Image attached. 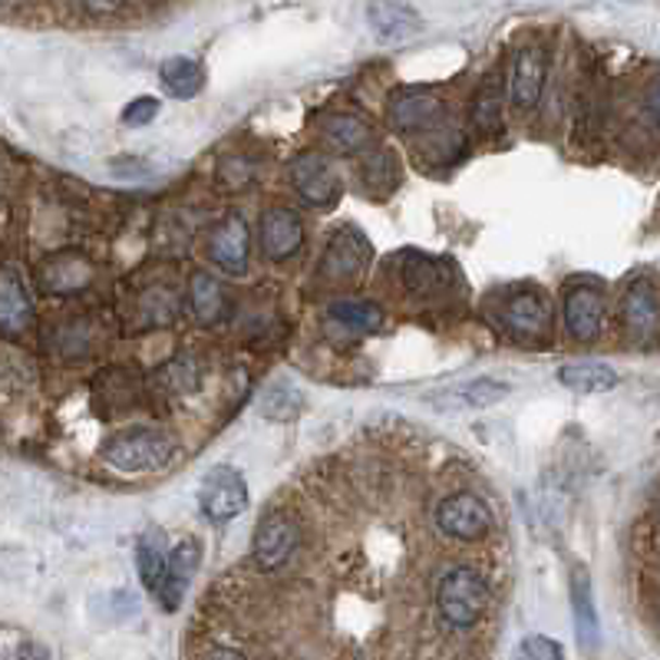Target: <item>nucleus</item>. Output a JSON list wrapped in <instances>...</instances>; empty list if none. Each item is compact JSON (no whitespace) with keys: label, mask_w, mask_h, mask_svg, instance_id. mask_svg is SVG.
<instances>
[{"label":"nucleus","mask_w":660,"mask_h":660,"mask_svg":"<svg viewBox=\"0 0 660 660\" xmlns=\"http://www.w3.org/2000/svg\"><path fill=\"white\" fill-rule=\"evenodd\" d=\"M488 608V582L469 564L449 568L436 582V611L446 627L469 631Z\"/></svg>","instance_id":"1"},{"label":"nucleus","mask_w":660,"mask_h":660,"mask_svg":"<svg viewBox=\"0 0 660 660\" xmlns=\"http://www.w3.org/2000/svg\"><path fill=\"white\" fill-rule=\"evenodd\" d=\"M173 453H176V446H173L169 433L152 430V427L123 430L103 443V459L119 472H155L162 466H169Z\"/></svg>","instance_id":"2"},{"label":"nucleus","mask_w":660,"mask_h":660,"mask_svg":"<svg viewBox=\"0 0 660 660\" xmlns=\"http://www.w3.org/2000/svg\"><path fill=\"white\" fill-rule=\"evenodd\" d=\"M199 506L208 522H231L248 506V485L238 469L215 466L199 485Z\"/></svg>","instance_id":"3"},{"label":"nucleus","mask_w":660,"mask_h":660,"mask_svg":"<svg viewBox=\"0 0 660 660\" xmlns=\"http://www.w3.org/2000/svg\"><path fill=\"white\" fill-rule=\"evenodd\" d=\"M297 538H301V529H297L294 512L291 509H271L255 529V542H252L255 564L262 571H278L294 555Z\"/></svg>","instance_id":"4"},{"label":"nucleus","mask_w":660,"mask_h":660,"mask_svg":"<svg viewBox=\"0 0 660 660\" xmlns=\"http://www.w3.org/2000/svg\"><path fill=\"white\" fill-rule=\"evenodd\" d=\"M499 320H503L506 334L512 341H519V344H532L535 347V344L548 341V334H551V310L542 301V294H535V291L512 294L506 301Z\"/></svg>","instance_id":"5"},{"label":"nucleus","mask_w":660,"mask_h":660,"mask_svg":"<svg viewBox=\"0 0 660 660\" xmlns=\"http://www.w3.org/2000/svg\"><path fill=\"white\" fill-rule=\"evenodd\" d=\"M436 525L459 542H479L492 529L488 506L472 492H456L436 506Z\"/></svg>","instance_id":"6"},{"label":"nucleus","mask_w":660,"mask_h":660,"mask_svg":"<svg viewBox=\"0 0 660 660\" xmlns=\"http://www.w3.org/2000/svg\"><path fill=\"white\" fill-rule=\"evenodd\" d=\"M564 330L578 344H592L605 330V297L598 288L574 284L564 294Z\"/></svg>","instance_id":"7"},{"label":"nucleus","mask_w":660,"mask_h":660,"mask_svg":"<svg viewBox=\"0 0 660 660\" xmlns=\"http://www.w3.org/2000/svg\"><path fill=\"white\" fill-rule=\"evenodd\" d=\"M443 103L423 90H403L390 97L386 119L396 132H436L443 123Z\"/></svg>","instance_id":"8"},{"label":"nucleus","mask_w":660,"mask_h":660,"mask_svg":"<svg viewBox=\"0 0 660 660\" xmlns=\"http://www.w3.org/2000/svg\"><path fill=\"white\" fill-rule=\"evenodd\" d=\"M291 182H294L297 195L317 208L334 205L341 195V179L334 173V165H330L323 155H301L291 169Z\"/></svg>","instance_id":"9"},{"label":"nucleus","mask_w":660,"mask_h":660,"mask_svg":"<svg viewBox=\"0 0 660 660\" xmlns=\"http://www.w3.org/2000/svg\"><path fill=\"white\" fill-rule=\"evenodd\" d=\"M304 244V221L294 208H271L262 218V252L268 262L281 265L294 258Z\"/></svg>","instance_id":"10"},{"label":"nucleus","mask_w":660,"mask_h":660,"mask_svg":"<svg viewBox=\"0 0 660 660\" xmlns=\"http://www.w3.org/2000/svg\"><path fill=\"white\" fill-rule=\"evenodd\" d=\"M621 327L634 344H650L657 338V291L647 278L634 281L621 297Z\"/></svg>","instance_id":"11"},{"label":"nucleus","mask_w":660,"mask_h":660,"mask_svg":"<svg viewBox=\"0 0 660 660\" xmlns=\"http://www.w3.org/2000/svg\"><path fill=\"white\" fill-rule=\"evenodd\" d=\"M248 225L241 215H225L208 241V255L212 262L225 271V275H244L248 271Z\"/></svg>","instance_id":"12"},{"label":"nucleus","mask_w":660,"mask_h":660,"mask_svg":"<svg viewBox=\"0 0 660 660\" xmlns=\"http://www.w3.org/2000/svg\"><path fill=\"white\" fill-rule=\"evenodd\" d=\"M37 281L47 294H76L93 281V265L79 252H56L40 265Z\"/></svg>","instance_id":"13"},{"label":"nucleus","mask_w":660,"mask_h":660,"mask_svg":"<svg viewBox=\"0 0 660 660\" xmlns=\"http://www.w3.org/2000/svg\"><path fill=\"white\" fill-rule=\"evenodd\" d=\"M370 258V244L360 231L354 228H341L334 238H330L327 252H323V275L334 278V281H347V278H357L364 271Z\"/></svg>","instance_id":"14"},{"label":"nucleus","mask_w":660,"mask_h":660,"mask_svg":"<svg viewBox=\"0 0 660 660\" xmlns=\"http://www.w3.org/2000/svg\"><path fill=\"white\" fill-rule=\"evenodd\" d=\"M545 76H548V56L542 47H525L516 53L512 63V103L519 110H532L542 100L545 90Z\"/></svg>","instance_id":"15"},{"label":"nucleus","mask_w":660,"mask_h":660,"mask_svg":"<svg viewBox=\"0 0 660 660\" xmlns=\"http://www.w3.org/2000/svg\"><path fill=\"white\" fill-rule=\"evenodd\" d=\"M199 568V542H179L169 551V561H165V578H162V588L155 592V601L165 611H176L182 605V595L192 582V574Z\"/></svg>","instance_id":"16"},{"label":"nucleus","mask_w":660,"mask_h":660,"mask_svg":"<svg viewBox=\"0 0 660 660\" xmlns=\"http://www.w3.org/2000/svg\"><path fill=\"white\" fill-rule=\"evenodd\" d=\"M34 307L27 297V288L14 268H0V334H24L30 327Z\"/></svg>","instance_id":"17"},{"label":"nucleus","mask_w":660,"mask_h":660,"mask_svg":"<svg viewBox=\"0 0 660 660\" xmlns=\"http://www.w3.org/2000/svg\"><path fill=\"white\" fill-rule=\"evenodd\" d=\"M367 21L380 40H393V43L396 40L403 43V40L417 37L423 30V17L406 4H370Z\"/></svg>","instance_id":"18"},{"label":"nucleus","mask_w":660,"mask_h":660,"mask_svg":"<svg viewBox=\"0 0 660 660\" xmlns=\"http://www.w3.org/2000/svg\"><path fill=\"white\" fill-rule=\"evenodd\" d=\"M165 561H169V545H165V532L162 529H149L139 535L136 542V564H139V578L145 592H158L162 578H165Z\"/></svg>","instance_id":"19"},{"label":"nucleus","mask_w":660,"mask_h":660,"mask_svg":"<svg viewBox=\"0 0 660 660\" xmlns=\"http://www.w3.org/2000/svg\"><path fill=\"white\" fill-rule=\"evenodd\" d=\"M320 129H323V139L334 145L338 152L344 155H354L360 149H367L373 142V132L364 119L351 116V113H330L320 119Z\"/></svg>","instance_id":"20"},{"label":"nucleus","mask_w":660,"mask_h":660,"mask_svg":"<svg viewBox=\"0 0 660 660\" xmlns=\"http://www.w3.org/2000/svg\"><path fill=\"white\" fill-rule=\"evenodd\" d=\"M158 76H162V87L169 90L176 100H192L199 97L202 90V82H205V73L195 60L189 56H173V60H165L158 66Z\"/></svg>","instance_id":"21"},{"label":"nucleus","mask_w":660,"mask_h":660,"mask_svg":"<svg viewBox=\"0 0 660 660\" xmlns=\"http://www.w3.org/2000/svg\"><path fill=\"white\" fill-rule=\"evenodd\" d=\"M189 307L199 323H215L225 317V291L208 271H195L189 281Z\"/></svg>","instance_id":"22"},{"label":"nucleus","mask_w":660,"mask_h":660,"mask_svg":"<svg viewBox=\"0 0 660 660\" xmlns=\"http://www.w3.org/2000/svg\"><path fill=\"white\" fill-rule=\"evenodd\" d=\"M403 284H406L409 294H423L427 297V294H436V291H443L449 284V271L440 262L427 258V255H409L406 265H403Z\"/></svg>","instance_id":"23"},{"label":"nucleus","mask_w":660,"mask_h":660,"mask_svg":"<svg viewBox=\"0 0 660 660\" xmlns=\"http://www.w3.org/2000/svg\"><path fill=\"white\" fill-rule=\"evenodd\" d=\"M558 380L574 393H608L618 386V373L608 364H568L558 370Z\"/></svg>","instance_id":"24"},{"label":"nucleus","mask_w":660,"mask_h":660,"mask_svg":"<svg viewBox=\"0 0 660 660\" xmlns=\"http://www.w3.org/2000/svg\"><path fill=\"white\" fill-rule=\"evenodd\" d=\"M327 317L347 330H357V334H370L383 323V310L370 301H334L327 307Z\"/></svg>","instance_id":"25"},{"label":"nucleus","mask_w":660,"mask_h":660,"mask_svg":"<svg viewBox=\"0 0 660 660\" xmlns=\"http://www.w3.org/2000/svg\"><path fill=\"white\" fill-rule=\"evenodd\" d=\"M509 393V386L506 383H499V380H469V383H462V386H456L449 396V403H443L446 409H462V406H492V403H499L503 396Z\"/></svg>","instance_id":"26"},{"label":"nucleus","mask_w":660,"mask_h":660,"mask_svg":"<svg viewBox=\"0 0 660 660\" xmlns=\"http://www.w3.org/2000/svg\"><path fill=\"white\" fill-rule=\"evenodd\" d=\"M571 595H574V614H578V634H582V644L585 640L595 644L598 640V621H595V611H592V585H588L585 571L574 574Z\"/></svg>","instance_id":"27"},{"label":"nucleus","mask_w":660,"mask_h":660,"mask_svg":"<svg viewBox=\"0 0 660 660\" xmlns=\"http://www.w3.org/2000/svg\"><path fill=\"white\" fill-rule=\"evenodd\" d=\"M475 126L485 129V132H499L503 129V93L495 87V79H488L485 87L479 90V100H475Z\"/></svg>","instance_id":"28"},{"label":"nucleus","mask_w":660,"mask_h":660,"mask_svg":"<svg viewBox=\"0 0 660 660\" xmlns=\"http://www.w3.org/2000/svg\"><path fill=\"white\" fill-rule=\"evenodd\" d=\"M364 182L370 189H380V192H393L396 182H399V165H396V155L393 152H377L367 158L364 165Z\"/></svg>","instance_id":"29"},{"label":"nucleus","mask_w":660,"mask_h":660,"mask_svg":"<svg viewBox=\"0 0 660 660\" xmlns=\"http://www.w3.org/2000/svg\"><path fill=\"white\" fill-rule=\"evenodd\" d=\"M297 409H301V393L291 390L288 383H275L262 399V412L271 420H291Z\"/></svg>","instance_id":"30"},{"label":"nucleus","mask_w":660,"mask_h":660,"mask_svg":"<svg viewBox=\"0 0 660 660\" xmlns=\"http://www.w3.org/2000/svg\"><path fill=\"white\" fill-rule=\"evenodd\" d=\"M162 377H165V383H169V390H176V393H189V390L199 386V370H195V360H192V357L173 360L169 367L162 370Z\"/></svg>","instance_id":"31"},{"label":"nucleus","mask_w":660,"mask_h":660,"mask_svg":"<svg viewBox=\"0 0 660 660\" xmlns=\"http://www.w3.org/2000/svg\"><path fill=\"white\" fill-rule=\"evenodd\" d=\"M519 660H564V650L551 637L532 634L519 644Z\"/></svg>","instance_id":"32"},{"label":"nucleus","mask_w":660,"mask_h":660,"mask_svg":"<svg viewBox=\"0 0 660 660\" xmlns=\"http://www.w3.org/2000/svg\"><path fill=\"white\" fill-rule=\"evenodd\" d=\"M155 113H158V103H155L152 97H142V100H132V103L126 106L123 123H126V126H145V123L155 119Z\"/></svg>","instance_id":"33"},{"label":"nucleus","mask_w":660,"mask_h":660,"mask_svg":"<svg viewBox=\"0 0 660 660\" xmlns=\"http://www.w3.org/2000/svg\"><path fill=\"white\" fill-rule=\"evenodd\" d=\"M205 660H244V653L234 650V647H212Z\"/></svg>","instance_id":"34"}]
</instances>
